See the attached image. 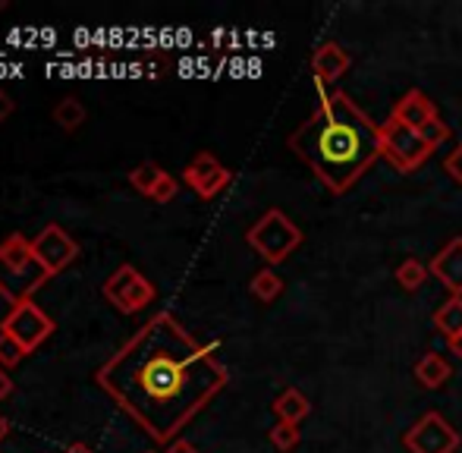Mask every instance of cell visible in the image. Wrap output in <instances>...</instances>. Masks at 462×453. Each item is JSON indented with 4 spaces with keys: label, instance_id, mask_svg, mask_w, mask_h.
I'll use <instances>...</instances> for the list:
<instances>
[{
    "label": "cell",
    "instance_id": "cell-10",
    "mask_svg": "<svg viewBox=\"0 0 462 453\" xmlns=\"http://www.w3.org/2000/svg\"><path fill=\"white\" fill-rule=\"evenodd\" d=\"M183 180H186V186H192L195 190V196L214 199L220 190H226V183H230V171H226V167L220 164L211 152H199L186 164Z\"/></svg>",
    "mask_w": 462,
    "mask_h": 453
},
{
    "label": "cell",
    "instance_id": "cell-27",
    "mask_svg": "<svg viewBox=\"0 0 462 453\" xmlns=\"http://www.w3.org/2000/svg\"><path fill=\"white\" fill-rule=\"evenodd\" d=\"M10 391H13V378L4 372V368H0V403H4V397H6Z\"/></svg>",
    "mask_w": 462,
    "mask_h": 453
},
{
    "label": "cell",
    "instance_id": "cell-22",
    "mask_svg": "<svg viewBox=\"0 0 462 453\" xmlns=\"http://www.w3.org/2000/svg\"><path fill=\"white\" fill-rule=\"evenodd\" d=\"M25 349L19 347L13 337H6V334H0V368H13V365H19V362L25 359Z\"/></svg>",
    "mask_w": 462,
    "mask_h": 453
},
{
    "label": "cell",
    "instance_id": "cell-11",
    "mask_svg": "<svg viewBox=\"0 0 462 453\" xmlns=\"http://www.w3.org/2000/svg\"><path fill=\"white\" fill-rule=\"evenodd\" d=\"M428 271H431L453 296H462V236L450 239V243L428 262Z\"/></svg>",
    "mask_w": 462,
    "mask_h": 453
},
{
    "label": "cell",
    "instance_id": "cell-23",
    "mask_svg": "<svg viewBox=\"0 0 462 453\" xmlns=\"http://www.w3.org/2000/svg\"><path fill=\"white\" fill-rule=\"evenodd\" d=\"M419 133H421V139H425L431 148L444 145V142L450 139V126H447V123L440 120V116H438V120H431V123H425V126H421Z\"/></svg>",
    "mask_w": 462,
    "mask_h": 453
},
{
    "label": "cell",
    "instance_id": "cell-26",
    "mask_svg": "<svg viewBox=\"0 0 462 453\" xmlns=\"http://www.w3.org/2000/svg\"><path fill=\"white\" fill-rule=\"evenodd\" d=\"M10 114H13V101H10V95H6L4 88H0V123H4Z\"/></svg>",
    "mask_w": 462,
    "mask_h": 453
},
{
    "label": "cell",
    "instance_id": "cell-7",
    "mask_svg": "<svg viewBox=\"0 0 462 453\" xmlns=\"http://www.w3.org/2000/svg\"><path fill=\"white\" fill-rule=\"evenodd\" d=\"M54 328H57L54 319H51V315H44L32 300L13 306L10 315L0 321V334L13 337V340L19 343V347L25 349V353H35V349L42 347V343L48 340L51 334H54Z\"/></svg>",
    "mask_w": 462,
    "mask_h": 453
},
{
    "label": "cell",
    "instance_id": "cell-31",
    "mask_svg": "<svg viewBox=\"0 0 462 453\" xmlns=\"http://www.w3.org/2000/svg\"><path fill=\"white\" fill-rule=\"evenodd\" d=\"M6 435H10V422H6V419L0 416V441H4Z\"/></svg>",
    "mask_w": 462,
    "mask_h": 453
},
{
    "label": "cell",
    "instance_id": "cell-24",
    "mask_svg": "<svg viewBox=\"0 0 462 453\" xmlns=\"http://www.w3.org/2000/svg\"><path fill=\"white\" fill-rule=\"evenodd\" d=\"M177 192H180V183L171 177V173H164V177H161V183L154 186V192L148 199H152V202H158V205H167V202H173V199H177Z\"/></svg>",
    "mask_w": 462,
    "mask_h": 453
},
{
    "label": "cell",
    "instance_id": "cell-13",
    "mask_svg": "<svg viewBox=\"0 0 462 453\" xmlns=\"http://www.w3.org/2000/svg\"><path fill=\"white\" fill-rule=\"evenodd\" d=\"M393 116L400 123H406V126L421 129L425 123L438 120V105H434V101L428 98V95L421 92V88H409V92L402 95L400 101H396Z\"/></svg>",
    "mask_w": 462,
    "mask_h": 453
},
{
    "label": "cell",
    "instance_id": "cell-2",
    "mask_svg": "<svg viewBox=\"0 0 462 453\" xmlns=\"http://www.w3.org/2000/svg\"><path fill=\"white\" fill-rule=\"evenodd\" d=\"M290 148L330 192H346L383 154L381 126L343 92L321 95L315 114L290 135Z\"/></svg>",
    "mask_w": 462,
    "mask_h": 453
},
{
    "label": "cell",
    "instance_id": "cell-5",
    "mask_svg": "<svg viewBox=\"0 0 462 453\" xmlns=\"http://www.w3.org/2000/svg\"><path fill=\"white\" fill-rule=\"evenodd\" d=\"M381 139H383V158H387L396 171H415V167L425 164V161L431 158V152H434V148L421 139L419 129L400 123L393 114L383 120Z\"/></svg>",
    "mask_w": 462,
    "mask_h": 453
},
{
    "label": "cell",
    "instance_id": "cell-3",
    "mask_svg": "<svg viewBox=\"0 0 462 453\" xmlns=\"http://www.w3.org/2000/svg\"><path fill=\"white\" fill-rule=\"evenodd\" d=\"M51 271L32 252V239L23 233H10L0 243V296L13 306L29 302L38 287L51 281Z\"/></svg>",
    "mask_w": 462,
    "mask_h": 453
},
{
    "label": "cell",
    "instance_id": "cell-30",
    "mask_svg": "<svg viewBox=\"0 0 462 453\" xmlns=\"http://www.w3.org/2000/svg\"><path fill=\"white\" fill-rule=\"evenodd\" d=\"M63 453H95V450H88L86 444H69V448L63 450Z\"/></svg>",
    "mask_w": 462,
    "mask_h": 453
},
{
    "label": "cell",
    "instance_id": "cell-28",
    "mask_svg": "<svg viewBox=\"0 0 462 453\" xmlns=\"http://www.w3.org/2000/svg\"><path fill=\"white\" fill-rule=\"evenodd\" d=\"M167 453H199V450H195L189 441H173V444H171V450H167Z\"/></svg>",
    "mask_w": 462,
    "mask_h": 453
},
{
    "label": "cell",
    "instance_id": "cell-21",
    "mask_svg": "<svg viewBox=\"0 0 462 453\" xmlns=\"http://www.w3.org/2000/svg\"><path fill=\"white\" fill-rule=\"evenodd\" d=\"M299 425H290V422H277L274 429H271V444L280 450V453H290L292 448L299 444Z\"/></svg>",
    "mask_w": 462,
    "mask_h": 453
},
{
    "label": "cell",
    "instance_id": "cell-15",
    "mask_svg": "<svg viewBox=\"0 0 462 453\" xmlns=\"http://www.w3.org/2000/svg\"><path fill=\"white\" fill-rule=\"evenodd\" d=\"M271 406H274V416L280 419V422H290V425H299L311 412L309 397H305L302 391H296V387H286V391L280 393Z\"/></svg>",
    "mask_w": 462,
    "mask_h": 453
},
{
    "label": "cell",
    "instance_id": "cell-1",
    "mask_svg": "<svg viewBox=\"0 0 462 453\" xmlns=\"http://www.w3.org/2000/svg\"><path fill=\"white\" fill-rule=\"evenodd\" d=\"M95 381L164 444L224 391L230 374L214 347H201L171 312H158L97 368Z\"/></svg>",
    "mask_w": 462,
    "mask_h": 453
},
{
    "label": "cell",
    "instance_id": "cell-20",
    "mask_svg": "<svg viewBox=\"0 0 462 453\" xmlns=\"http://www.w3.org/2000/svg\"><path fill=\"white\" fill-rule=\"evenodd\" d=\"M167 171H161L154 161H145V164L133 167V173H129V183H133V190H139L142 196H152L154 186L161 183V177H164Z\"/></svg>",
    "mask_w": 462,
    "mask_h": 453
},
{
    "label": "cell",
    "instance_id": "cell-4",
    "mask_svg": "<svg viewBox=\"0 0 462 453\" xmlns=\"http://www.w3.org/2000/svg\"><path fill=\"white\" fill-rule=\"evenodd\" d=\"M245 239H249L252 249H255L258 255L274 268V264L286 262V258L299 249V243H302V230H299V226L292 224L280 208H271L255 226H249Z\"/></svg>",
    "mask_w": 462,
    "mask_h": 453
},
{
    "label": "cell",
    "instance_id": "cell-6",
    "mask_svg": "<svg viewBox=\"0 0 462 453\" xmlns=\"http://www.w3.org/2000/svg\"><path fill=\"white\" fill-rule=\"evenodd\" d=\"M104 296H107V302H114L123 315H135L145 306H152L158 290H154V283L148 281V277H142L133 264H120V268L107 277V283H104Z\"/></svg>",
    "mask_w": 462,
    "mask_h": 453
},
{
    "label": "cell",
    "instance_id": "cell-18",
    "mask_svg": "<svg viewBox=\"0 0 462 453\" xmlns=\"http://www.w3.org/2000/svg\"><path fill=\"white\" fill-rule=\"evenodd\" d=\"M86 105H82L79 98H60L54 107V123L60 129H67V133H73V129H79L82 123H86Z\"/></svg>",
    "mask_w": 462,
    "mask_h": 453
},
{
    "label": "cell",
    "instance_id": "cell-9",
    "mask_svg": "<svg viewBox=\"0 0 462 453\" xmlns=\"http://www.w3.org/2000/svg\"><path fill=\"white\" fill-rule=\"evenodd\" d=\"M32 252H35V258L51 271V274H60L69 262H76L79 243H76L60 224H48L35 239H32Z\"/></svg>",
    "mask_w": 462,
    "mask_h": 453
},
{
    "label": "cell",
    "instance_id": "cell-8",
    "mask_svg": "<svg viewBox=\"0 0 462 453\" xmlns=\"http://www.w3.org/2000/svg\"><path fill=\"white\" fill-rule=\"evenodd\" d=\"M402 444L412 453H457L462 438L440 412H425V416L406 431Z\"/></svg>",
    "mask_w": 462,
    "mask_h": 453
},
{
    "label": "cell",
    "instance_id": "cell-17",
    "mask_svg": "<svg viewBox=\"0 0 462 453\" xmlns=\"http://www.w3.org/2000/svg\"><path fill=\"white\" fill-rule=\"evenodd\" d=\"M249 290H252V296H255L258 302H274L277 296L283 293V277H280L274 268H264V271H258V274L252 277Z\"/></svg>",
    "mask_w": 462,
    "mask_h": 453
},
{
    "label": "cell",
    "instance_id": "cell-12",
    "mask_svg": "<svg viewBox=\"0 0 462 453\" xmlns=\"http://www.w3.org/2000/svg\"><path fill=\"white\" fill-rule=\"evenodd\" d=\"M349 54L337 42H324L321 48L311 54V73H315L318 86H334L343 73L349 69Z\"/></svg>",
    "mask_w": 462,
    "mask_h": 453
},
{
    "label": "cell",
    "instance_id": "cell-19",
    "mask_svg": "<svg viewBox=\"0 0 462 453\" xmlns=\"http://www.w3.org/2000/svg\"><path fill=\"white\" fill-rule=\"evenodd\" d=\"M431 277V271H428V264L425 262H419V258H406V262L396 268V281H400V287L402 290H419V287H425V281Z\"/></svg>",
    "mask_w": 462,
    "mask_h": 453
},
{
    "label": "cell",
    "instance_id": "cell-16",
    "mask_svg": "<svg viewBox=\"0 0 462 453\" xmlns=\"http://www.w3.org/2000/svg\"><path fill=\"white\" fill-rule=\"evenodd\" d=\"M434 328H438L447 340L459 337L462 334V296H450V300L438 309V315H434Z\"/></svg>",
    "mask_w": 462,
    "mask_h": 453
},
{
    "label": "cell",
    "instance_id": "cell-29",
    "mask_svg": "<svg viewBox=\"0 0 462 453\" xmlns=\"http://www.w3.org/2000/svg\"><path fill=\"white\" fill-rule=\"evenodd\" d=\"M450 353H457L459 359H462V334H459V337H453V340H450Z\"/></svg>",
    "mask_w": 462,
    "mask_h": 453
},
{
    "label": "cell",
    "instance_id": "cell-25",
    "mask_svg": "<svg viewBox=\"0 0 462 453\" xmlns=\"http://www.w3.org/2000/svg\"><path fill=\"white\" fill-rule=\"evenodd\" d=\"M444 171L450 173L453 180H457V183L462 186V142L457 148H453L450 154H447V161H444Z\"/></svg>",
    "mask_w": 462,
    "mask_h": 453
},
{
    "label": "cell",
    "instance_id": "cell-14",
    "mask_svg": "<svg viewBox=\"0 0 462 453\" xmlns=\"http://www.w3.org/2000/svg\"><path fill=\"white\" fill-rule=\"evenodd\" d=\"M415 378H419V384L428 387V391H438V387H444L447 378H450V362L438 353H425L415 362Z\"/></svg>",
    "mask_w": 462,
    "mask_h": 453
}]
</instances>
